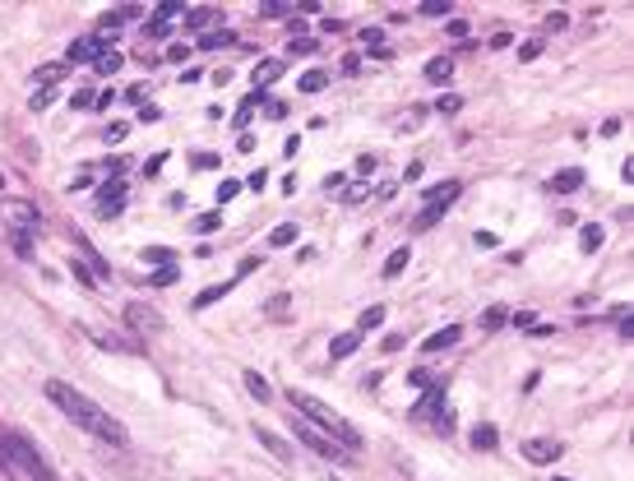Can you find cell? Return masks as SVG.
<instances>
[{"mask_svg":"<svg viewBox=\"0 0 634 481\" xmlns=\"http://www.w3.org/2000/svg\"><path fill=\"white\" fill-rule=\"evenodd\" d=\"M47 399L61 407V417H70V421L83 426L89 435L116 444V450H126V444H130V431H126V426L116 421L107 407H98V403L89 399V393H79L75 385H65V380H47Z\"/></svg>","mask_w":634,"mask_h":481,"instance_id":"cell-1","label":"cell"},{"mask_svg":"<svg viewBox=\"0 0 634 481\" xmlns=\"http://www.w3.org/2000/svg\"><path fill=\"white\" fill-rule=\"evenodd\" d=\"M287 403L297 407V417H301V421H311L315 431L334 435V440H338V444H342V450H348V454L357 450V444H362V431H357L352 421H342V417H338V412H334L329 403H320L315 393H306V389H287Z\"/></svg>","mask_w":634,"mask_h":481,"instance_id":"cell-2","label":"cell"},{"mask_svg":"<svg viewBox=\"0 0 634 481\" xmlns=\"http://www.w3.org/2000/svg\"><path fill=\"white\" fill-rule=\"evenodd\" d=\"M0 463H5L10 477H20V481H61L51 472V463L33 450L20 431H0Z\"/></svg>","mask_w":634,"mask_h":481,"instance_id":"cell-3","label":"cell"},{"mask_svg":"<svg viewBox=\"0 0 634 481\" xmlns=\"http://www.w3.org/2000/svg\"><path fill=\"white\" fill-rule=\"evenodd\" d=\"M0 227L10 232L14 250H20V255H33V236L42 232L38 204H28V199H5V204H0Z\"/></svg>","mask_w":634,"mask_h":481,"instance_id":"cell-4","label":"cell"},{"mask_svg":"<svg viewBox=\"0 0 634 481\" xmlns=\"http://www.w3.org/2000/svg\"><path fill=\"white\" fill-rule=\"evenodd\" d=\"M458 191H464L458 181H444V185H436V191H426V209L417 213V227H436V218L458 199Z\"/></svg>","mask_w":634,"mask_h":481,"instance_id":"cell-5","label":"cell"},{"mask_svg":"<svg viewBox=\"0 0 634 481\" xmlns=\"http://www.w3.org/2000/svg\"><path fill=\"white\" fill-rule=\"evenodd\" d=\"M297 440H301V444H311V450H315L320 458H334V463H348V458H352L348 450H342V444H334V435L315 431L311 421H297Z\"/></svg>","mask_w":634,"mask_h":481,"instance_id":"cell-6","label":"cell"},{"mask_svg":"<svg viewBox=\"0 0 634 481\" xmlns=\"http://www.w3.org/2000/svg\"><path fill=\"white\" fill-rule=\"evenodd\" d=\"M126 324H130V329L134 334H163V315L158 311H153V306H144V301H130L126 306Z\"/></svg>","mask_w":634,"mask_h":481,"instance_id":"cell-7","label":"cell"},{"mask_svg":"<svg viewBox=\"0 0 634 481\" xmlns=\"http://www.w3.org/2000/svg\"><path fill=\"white\" fill-rule=\"evenodd\" d=\"M560 454H565L560 440H528V444H523V458H528V463H556Z\"/></svg>","mask_w":634,"mask_h":481,"instance_id":"cell-8","label":"cell"},{"mask_svg":"<svg viewBox=\"0 0 634 481\" xmlns=\"http://www.w3.org/2000/svg\"><path fill=\"white\" fill-rule=\"evenodd\" d=\"M102 56H107V38H83V42H75L70 47V61H102Z\"/></svg>","mask_w":634,"mask_h":481,"instance_id":"cell-9","label":"cell"},{"mask_svg":"<svg viewBox=\"0 0 634 481\" xmlns=\"http://www.w3.org/2000/svg\"><path fill=\"white\" fill-rule=\"evenodd\" d=\"M579 185H584V171H579V167H565V171H556V177H552L556 195H570V191H579Z\"/></svg>","mask_w":634,"mask_h":481,"instance_id":"cell-10","label":"cell"},{"mask_svg":"<svg viewBox=\"0 0 634 481\" xmlns=\"http://www.w3.org/2000/svg\"><path fill=\"white\" fill-rule=\"evenodd\" d=\"M121 204H126V185L121 181H107V191H102V199H98V209L102 213H121Z\"/></svg>","mask_w":634,"mask_h":481,"instance_id":"cell-11","label":"cell"},{"mask_svg":"<svg viewBox=\"0 0 634 481\" xmlns=\"http://www.w3.org/2000/svg\"><path fill=\"white\" fill-rule=\"evenodd\" d=\"M458 338H464V329H458V324H450V329H440V334H431V338H426L422 348H426V352H444V348H454Z\"/></svg>","mask_w":634,"mask_h":481,"instance_id":"cell-12","label":"cell"},{"mask_svg":"<svg viewBox=\"0 0 634 481\" xmlns=\"http://www.w3.org/2000/svg\"><path fill=\"white\" fill-rule=\"evenodd\" d=\"M357 348H362V334H342V338H334V342H329V356H334V361H342V356H352Z\"/></svg>","mask_w":634,"mask_h":481,"instance_id":"cell-13","label":"cell"},{"mask_svg":"<svg viewBox=\"0 0 634 481\" xmlns=\"http://www.w3.org/2000/svg\"><path fill=\"white\" fill-rule=\"evenodd\" d=\"M495 440H501V431H495L491 421L482 426H473V450H495Z\"/></svg>","mask_w":634,"mask_h":481,"instance_id":"cell-14","label":"cell"},{"mask_svg":"<svg viewBox=\"0 0 634 481\" xmlns=\"http://www.w3.org/2000/svg\"><path fill=\"white\" fill-rule=\"evenodd\" d=\"M385 324V306H366L362 320H357V334H371V329H380Z\"/></svg>","mask_w":634,"mask_h":481,"instance_id":"cell-15","label":"cell"},{"mask_svg":"<svg viewBox=\"0 0 634 481\" xmlns=\"http://www.w3.org/2000/svg\"><path fill=\"white\" fill-rule=\"evenodd\" d=\"M134 14H140V10H107V14H98V28L112 32V28H121L126 20H134Z\"/></svg>","mask_w":634,"mask_h":481,"instance_id":"cell-16","label":"cell"},{"mask_svg":"<svg viewBox=\"0 0 634 481\" xmlns=\"http://www.w3.org/2000/svg\"><path fill=\"white\" fill-rule=\"evenodd\" d=\"M440 403H444V385H431V389H426V399H422L413 412H417V417H431V412H436Z\"/></svg>","mask_w":634,"mask_h":481,"instance_id":"cell-17","label":"cell"},{"mask_svg":"<svg viewBox=\"0 0 634 481\" xmlns=\"http://www.w3.org/2000/svg\"><path fill=\"white\" fill-rule=\"evenodd\" d=\"M450 75H454V61H444V56H436L431 65H426V79L431 83H450Z\"/></svg>","mask_w":634,"mask_h":481,"instance_id":"cell-18","label":"cell"},{"mask_svg":"<svg viewBox=\"0 0 634 481\" xmlns=\"http://www.w3.org/2000/svg\"><path fill=\"white\" fill-rule=\"evenodd\" d=\"M407 260H413V250H407V246H399V250L389 255V264H385V278H399V273L407 269Z\"/></svg>","mask_w":634,"mask_h":481,"instance_id":"cell-19","label":"cell"},{"mask_svg":"<svg viewBox=\"0 0 634 481\" xmlns=\"http://www.w3.org/2000/svg\"><path fill=\"white\" fill-rule=\"evenodd\" d=\"M279 75H283L279 61H260V70H255V89H269V83L279 79Z\"/></svg>","mask_w":634,"mask_h":481,"instance_id":"cell-20","label":"cell"},{"mask_svg":"<svg viewBox=\"0 0 634 481\" xmlns=\"http://www.w3.org/2000/svg\"><path fill=\"white\" fill-rule=\"evenodd\" d=\"M236 283H222V287H204L199 291V297H195V306H199V311H204V306H214V301H222V297H228V291H232Z\"/></svg>","mask_w":634,"mask_h":481,"instance_id":"cell-21","label":"cell"},{"mask_svg":"<svg viewBox=\"0 0 634 481\" xmlns=\"http://www.w3.org/2000/svg\"><path fill=\"white\" fill-rule=\"evenodd\" d=\"M297 240V222H283V227L269 232V246H293Z\"/></svg>","mask_w":634,"mask_h":481,"instance_id":"cell-22","label":"cell"},{"mask_svg":"<svg viewBox=\"0 0 634 481\" xmlns=\"http://www.w3.org/2000/svg\"><path fill=\"white\" fill-rule=\"evenodd\" d=\"M324 89H329V75H324V70L301 75V93H324Z\"/></svg>","mask_w":634,"mask_h":481,"instance_id":"cell-23","label":"cell"},{"mask_svg":"<svg viewBox=\"0 0 634 481\" xmlns=\"http://www.w3.org/2000/svg\"><path fill=\"white\" fill-rule=\"evenodd\" d=\"M579 246H584V250L593 255L597 246H603V227H584V232H579Z\"/></svg>","mask_w":634,"mask_h":481,"instance_id":"cell-24","label":"cell"},{"mask_svg":"<svg viewBox=\"0 0 634 481\" xmlns=\"http://www.w3.org/2000/svg\"><path fill=\"white\" fill-rule=\"evenodd\" d=\"M287 51H293V56H311V51H315V38H306V32H297V38L287 42Z\"/></svg>","mask_w":634,"mask_h":481,"instance_id":"cell-25","label":"cell"},{"mask_svg":"<svg viewBox=\"0 0 634 481\" xmlns=\"http://www.w3.org/2000/svg\"><path fill=\"white\" fill-rule=\"evenodd\" d=\"M214 20H218L214 10H185V24H191V28H204V24H214Z\"/></svg>","mask_w":634,"mask_h":481,"instance_id":"cell-26","label":"cell"},{"mask_svg":"<svg viewBox=\"0 0 634 481\" xmlns=\"http://www.w3.org/2000/svg\"><path fill=\"white\" fill-rule=\"evenodd\" d=\"M121 70V51H107V56L98 61V75H116Z\"/></svg>","mask_w":634,"mask_h":481,"instance_id":"cell-27","label":"cell"},{"mask_svg":"<svg viewBox=\"0 0 634 481\" xmlns=\"http://www.w3.org/2000/svg\"><path fill=\"white\" fill-rule=\"evenodd\" d=\"M246 389H250V393H255V399H260V403L269 399V385H264V380H260V375H255V370H246Z\"/></svg>","mask_w":634,"mask_h":481,"instance_id":"cell-28","label":"cell"},{"mask_svg":"<svg viewBox=\"0 0 634 481\" xmlns=\"http://www.w3.org/2000/svg\"><path fill=\"white\" fill-rule=\"evenodd\" d=\"M236 38L232 32H209V38H199V47H209V51H218V47H232Z\"/></svg>","mask_w":634,"mask_h":481,"instance_id":"cell-29","label":"cell"},{"mask_svg":"<svg viewBox=\"0 0 634 481\" xmlns=\"http://www.w3.org/2000/svg\"><path fill=\"white\" fill-rule=\"evenodd\" d=\"M61 75H65V65H42V70H38V79L47 83V89H51V83H56Z\"/></svg>","mask_w":634,"mask_h":481,"instance_id":"cell-30","label":"cell"},{"mask_svg":"<svg viewBox=\"0 0 634 481\" xmlns=\"http://www.w3.org/2000/svg\"><path fill=\"white\" fill-rule=\"evenodd\" d=\"M458 107H464V98H458V93H450V98H440V102H436V112H444V116L458 112Z\"/></svg>","mask_w":634,"mask_h":481,"instance_id":"cell-31","label":"cell"},{"mask_svg":"<svg viewBox=\"0 0 634 481\" xmlns=\"http://www.w3.org/2000/svg\"><path fill=\"white\" fill-rule=\"evenodd\" d=\"M236 191H242V181H222V185H218V204L236 199Z\"/></svg>","mask_w":634,"mask_h":481,"instance_id":"cell-32","label":"cell"},{"mask_svg":"<svg viewBox=\"0 0 634 481\" xmlns=\"http://www.w3.org/2000/svg\"><path fill=\"white\" fill-rule=\"evenodd\" d=\"M260 444H269V450H273V454H279V458H287V444H283L279 435H269V431H260Z\"/></svg>","mask_w":634,"mask_h":481,"instance_id":"cell-33","label":"cell"},{"mask_svg":"<svg viewBox=\"0 0 634 481\" xmlns=\"http://www.w3.org/2000/svg\"><path fill=\"white\" fill-rule=\"evenodd\" d=\"M177 14H185L181 5H177V0H167V5H158V20L167 24V20H177Z\"/></svg>","mask_w":634,"mask_h":481,"instance_id":"cell-34","label":"cell"},{"mask_svg":"<svg viewBox=\"0 0 634 481\" xmlns=\"http://www.w3.org/2000/svg\"><path fill=\"white\" fill-rule=\"evenodd\" d=\"M144 260H148V264H167V260H171V250H163V246H153V250H144Z\"/></svg>","mask_w":634,"mask_h":481,"instance_id":"cell-35","label":"cell"},{"mask_svg":"<svg viewBox=\"0 0 634 481\" xmlns=\"http://www.w3.org/2000/svg\"><path fill=\"white\" fill-rule=\"evenodd\" d=\"M505 320H509L505 311H487V315H482V324H487V329H501V324H505Z\"/></svg>","mask_w":634,"mask_h":481,"instance_id":"cell-36","label":"cell"},{"mask_svg":"<svg viewBox=\"0 0 634 481\" xmlns=\"http://www.w3.org/2000/svg\"><path fill=\"white\" fill-rule=\"evenodd\" d=\"M153 283H158V287H167V283H177V269H171V264H163V269H158V278H153Z\"/></svg>","mask_w":634,"mask_h":481,"instance_id":"cell-37","label":"cell"},{"mask_svg":"<svg viewBox=\"0 0 634 481\" xmlns=\"http://www.w3.org/2000/svg\"><path fill=\"white\" fill-rule=\"evenodd\" d=\"M218 222H222V218H218V213H204V218H199V222H195V227H199V232H214V227H218Z\"/></svg>","mask_w":634,"mask_h":481,"instance_id":"cell-38","label":"cell"},{"mask_svg":"<svg viewBox=\"0 0 634 481\" xmlns=\"http://www.w3.org/2000/svg\"><path fill=\"white\" fill-rule=\"evenodd\" d=\"M422 14H450V5H444V0H431V5H422Z\"/></svg>","mask_w":634,"mask_h":481,"instance_id":"cell-39","label":"cell"},{"mask_svg":"<svg viewBox=\"0 0 634 481\" xmlns=\"http://www.w3.org/2000/svg\"><path fill=\"white\" fill-rule=\"evenodd\" d=\"M556 481H570V477H556Z\"/></svg>","mask_w":634,"mask_h":481,"instance_id":"cell-40","label":"cell"}]
</instances>
